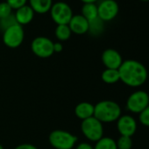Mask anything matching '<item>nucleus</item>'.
<instances>
[{
    "instance_id": "nucleus-12",
    "label": "nucleus",
    "mask_w": 149,
    "mask_h": 149,
    "mask_svg": "<svg viewBox=\"0 0 149 149\" xmlns=\"http://www.w3.org/2000/svg\"><path fill=\"white\" fill-rule=\"evenodd\" d=\"M68 26L74 34L83 35L89 32V21L83 15H73Z\"/></svg>"
},
{
    "instance_id": "nucleus-26",
    "label": "nucleus",
    "mask_w": 149,
    "mask_h": 149,
    "mask_svg": "<svg viewBox=\"0 0 149 149\" xmlns=\"http://www.w3.org/2000/svg\"><path fill=\"white\" fill-rule=\"evenodd\" d=\"M14 149H38V147L33 144L24 143V144H20V145L17 146Z\"/></svg>"
},
{
    "instance_id": "nucleus-6",
    "label": "nucleus",
    "mask_w": 149,
    "mask_h": 149,
    "mask_svg": "<svg viewBox=\"0 0 149 149\" xmlns=\"http://www.w3.org/2000/svg\"><path fill=\"white\" fill-rule=\"evenodd\" d=\"M25 33L22 26L15 24L6 29L3 33V42L10 48L19 47L24 41Z\"/></svg>"
},
{
    "instance_id": "nucleus-16",
    "label": "nucleus",
    "mask_w": 149,
    "mask_h": 149,
    "mask_svg": "<svg viewBox=\"0 0 149 149\" xmlns=\"http://www.w3.org/2000/svg\"><path fill=\"white\" fill-rule=\"evenodd\" d=\"M101 78L104 83L107 84H113L120 81L118 69H111V68H105L102 74Z\"/></svg>"
},
{
    "instance_id": "nucleus-7",
    "label": "nucleus",
    "mask_w": 149,
    "mask_h": 149,
    "mask_svg": "<svg viewBox=\"0 0 149 149\" xmlns=\"http://www.w3.org/2000/svg\"><path fill=\"white\" fill-rule=\"evenodd\" d=\"M51 18L54 23L58 25H68L70 19L73 17V12L71 7L64 2H57L53 4L50 9Z\"/></svg>"
},
{
    "instance_id": "nucleus-17",
    "label": "nucleus",
    "mask_w": 149,
    "mask_h": 149,
    "mask_svg": "<svg viewBox=\"0 0 149 149\" xmlns=\"http://www.w3.org/2000/svg\"><path fill=\"white\" fill-rule=\"evenodd\" d=\"M82 15L88 20L91 21L98 17L97 6L95 3L84 4L82 7Z\"/></svg>"
},
{
    "instance_id": "nucleus-27",
    "label": "nucleus",
    "mask_w": 149,
    "mask_h": 149,
    "mask_svg": "<svg viewBox=\"0 0 149 149\" xmlns=\"http://www.w3.org/2000/svg\"><path fill=\"white\" fill-rule=\"evenodd\" d=\"M76 149H94V146L88 142H81L76 146Z\"/></svg>"
},
{
    "instance_id": "nucleus-22",
    "label": "nucleus",
    "mask_w": 149,
    "mask_h": 149,
    "mask_svg": "<svg viewBox=\"0 0 149 149\" xmlns=\"http://www.w3.org/2000/svg\"><path fill=\"white\" fill-rule=\"evenodd\" d=\"M15 24H18L16 19H15V17L14 15H11L7 18H5L3 19H0V28H1L3 31H5L6 29L9 28L10 26L15 25Z\"/></svg>"
},
{
    "instance_id": "nucleus-13",
    "label": "nucleus",
    "mask_w": 149,
    "mask_h": 149,
    "mask_svg": "<svg viewBox=\"0 0 149 149\" xmlns=\"http://www.w3.org/2000/svg\"><path fill=\"white\" fill-rule=\"evenodd\" d=\"M34 13H35L33 12V10L29 6L26 5L16 10L14 17L19 25L24 26L29 24L33 20L34 17Z\"/></svg>"
},
{
    "instance_id": "nucleus-29",
    "label": "nucleus",
    "mask_w": 149,
    "mask_h": 149,
    "mask_svg": "<svg viewBox=\"0 0 149 149\" xmlns=\"http://www.w3.org/2000/svg\"><path fill=\"white\" fill-rule=\"evenodd\" d=\"M82 2H84V4H89V3H96L97 0H81Z\"/></svg>"
},
{
    "instance_id": "nucleus-10",
    "label": "nucleus",
    "mask_w": 149,
    "mask_h": 149,
    "mask_svg": "<svg viewBox=\"0 0 149 149\" xmlns=\"http://www.w3.org/2000/svg\"><path fill=\"white\" fill-rule=\"evenodd\" d=\"M117 122V129L120 134V136H127L132 137L138 128L136 119L129 115H121L119 118L116 121Z\"/></svg>"
},
{
    "instance_id": "nucleus-9",
    "label": "nucleus",
    "mask_w": 149,
    "mask_h": 149,
    "mask_svg": "<svg viewBox=\"0 0 149 149\" xmlns=\"http://www.w3.org/2000/svg\"><path fill=\"white\" fill-rule=\"evenodd\" d=\"M119 6L115 0H103L97 6L98 18L104 22L113 20L118 14Z\"/></svg>"
},
{
    "instance_id": "nucleus-23",
    "label": "nucleus",
    "mask_w": 149,
    "mask_h": 149,
    "mask_svg": "<svg viewBox=\"0 0 149 149\" xmlns=\"http://www.w3.org/2000/svg\"><path fill=\"white\" fill-rule=\"evenodd\" d=\"M12 13L13 9L6 2L0 3V19H3L5 18L11 16Z\"/></svg>"
},
{
    "instance_id": "nucleus-18",
    "label": "nucleus",
    "mask_w": 149,
    "mask_h": 149,
    "mask_svg": "<svg viewBox=\"0 0 149 149\" xmlns=\"http://www.w3.org/2000/svg\"><path fill=\"white\" fill-rule=\"evenodd\" d=\"M94 149H118L116 140L110 137H103L96 142Z\"/></svg>"
},
{
    "instance_id": "nucleus-5",
    "label": "nucleus",
    "mask_w": 149,
    "mask_h": 149,
    "mask_svg": "<svg viewBox=\"0 0 149 149\" xmlns=\"http://www.w3.org/2000/svg\"><path fill=\"white\" fill-rule=\"evenodd\" d=\"M149 105V94L145 91L132 92L126 100V109L134 114H139Z\"/></svg>"
},
{
    "instance_id": "nucleus-14",
    "label": "nucleus",
    "mask_w": 149,
    "mask_h": 149,
    "mask_svg": "<svg viewBox=\"0 0 149 149\" xmlns=\"http://www.w3.org/2000/svg\"><path fill=\"white\" fill-rule=\"evenodd\" d=\"M74 115L82 121L94 116V105L89 102L79 103L74 108Z\"/></svg>"
},
{
    "instance_id": "nucleus-1",
    "label": "nucleus",
    "mask_w": 149,
    "mask_h": 149,
    "mask_svg": "<svg viewBox=\"0 0 149 149\" xmlns=\"http://www.w3.org/2000/svg\"><path fill=\"white\" fill-rule=\"evenodd\" d=\"M120 81L131 88H139L145 84L148 77L146 68L136 60L123 61L118 68Z\"/></svg>"
},
{
    "instance_id": "nucleus-8",
    "label": "nucleus",
    "mask_w": 149,
    "mask_h": 149,
    "mask_svg": "<svg viewBox=\"0 0 149 149\" xmlns=\"http://www.w3.org/2000/svg\"><path fill=\"white\" fill-rule=\"evenodd\" d=\"M31 49L33 53L40 58H48L53 55L54 52V42L43 36H39L33 39L31 44Z\"/></svg>"
},
{
    "instance_id": "nucleus-21",
    "label": "nucleus",
    "mask_w": 149,
    "mask_h": 149,
    "mask_svg": "<svg viewBox=\"0 0 149 149\" xmlns=\"http://www.w3.org/2000/svg\"><path fill=\"white\" fill-rule=\"evenodd\" d=\"M118 149H132V137L120 136L116 141Z\"/></svg>"
},
{
    "instance_id": "nucleus-11",
    "label": "nucleus",
    "mask_w": 149,
    "mask_h": 149,
    "mask_svg": "<svg viewBox=\"0 0 149 149\" xmlns=\"http://www.w3.org/2000/svg\"><path fill=\"white\" fill-rule=\"evenodd\" d=\"M102 62L106 68L118 69L123 62L121 54L113 48L105 49L102 54Z\"/></svg>"
},
{
    "instance_id": "nucleus-28",
    "label": "nucleus",
    "mask_w": 149,
    "mask_h": 149,
    "mask_svg": "<svg viewBox=\"0 0 149 149\" xmlns=\"http://www.w3.org/2000/svg\"><path fill=\"white\" fill-rule=\"evenodd\" d=\"M63 50V45L61 42L54 43V53H61Z\"/></svg>"
},
{
    "instance_id": "nucleus-20",
    "label": "nucleus",
    "mask_w": 149,
    "mask_h": 149,
    "mask_svg": "<svg viewBox=\"0 0 149 149\" xmlns=\"http://www.w3.org/2000/svg\"><path fill=\"white\" fill-rule=\"evenodd\" d=\"M104 31V21L98 17L91 21H89V32L95 36L101 34Z\"/></svg>"
},
{
    "instance_id": "nucleus-30",
    "label": "nucleus",
    "mask_w": 149,
    "mask_h": 149,
    "mask_svg": "<svg viewBox=\"0 0 149 149\" xmlns=\"http://www.w3.org/2000/svg\"><path fill=\"white\" fill-rule=\"evenodd\" d=\"M140 1H142V2H148L149 0H140Z\"/></svg>"
},
{
    "instance_id": "nucleus-2",
    "label": "nucleus",
    "mask_w": 149,
    "mask_h": 149,
    "mask_svg": "<svg viewBox=\"0 0 149 149\" xmlns=\"http://www.w3.org/2000/svg\"><path fill=\"white\" fill-rule=\"evenodd\" d=\"M121 113V107L112 100H103L94 105V117L103 124L116 122Z\"/></svg>"
},
{
    "instance_id": "nucleus-24",
    "label": "nucleus",
    "mask_w": 149,
    "mask_h": 149,
    "mask_svg": "<svg viewBox=\"0 0 149 149\" xmlns=\"http://www.w3.org/2000/svg\"><path fill=\"white\" fill-rule=\"evenodd\" d=\"M139 120L142 125L149 127V105L139 114Z\"/></svg>"
},
{
    "instance_id": "nucleus-4",
    "label": "nucleus",
    "mask_w": 149,
    "mask_h": 149,
    "mask_svg": "<svg viewBox=\"0 0 149 149\" xmlns=\"http://www.w3.org/2000/svg\"><path fill=\"white\" fill-rule=\"evenodd\" d=\"M81 131L90 141L97 142L104 137V125L94 116L84 119L81 123Z\"/></svg>"
},
{
    "instance_id": "nucleus-25",
    "label": "nucleus",
    "mask_w": 149,
    "mask_h": 149,
    "mask_svg": "<svg viewBox=\"0 0 149 149\" xmlns=\"http://www.w3.org/2000/svg\"><path fill=\"white\" fill-rule=\"evenodd\" d=\"M28 0H6V3L12 7V9L18 10L19 8L26 5Z\"/></svg>"
},
{
    "instance_id": "nucleus-15",
    "label": "nucleus",
    "mask_w": 149,
    "mask_h": 149,
    "mask_svg": "<svg viewBox=\"0 0 149 149\" xmlns=\"http://www.w3.org/2000/svg\"><path fill=\"white\" fill-rule=\"evenodd\" d=\"M29 5L34 13L44 14L50 11L53 6V0H29Z\"/></svg>"
},
{
    "instance_id": "nucleus-3",
    "label": "nucleus",
    "mask_w": 149,
    "mask_h": 149,
    "mask_svg": "<svg viewBox=\"0 0 149 149\" xmlns=\"http://www.w3.org/2000/svg\"><path fill=\"white\" fill-rule=\"evenodd\" d=\"M77 137L64 130H54L48 137L50 145L54 149H72L77 142Z\"/></svg>"
},
{
    "instance_id": "nucleus-31",
    "label": "nucleus",
    "mask_w": 149,
    "mask_h": 149,
    "mask_svg": "<svg viewBox=\"0 0 149 149\" xmlns=\"http://www.w3.org/2000/svg\"><path fill=\"white\" fill-rule=\"evenodd\" d=\"M0 149H4V146L1 144H0Z\"/></svg>"
},
{
    "instance_id": "nucleus-19",
    "label": "nucleus",
    "mask_w": 149,
    "mask_h": 149,
    "mask_svg": "<svg viewBox=\"0 0 149 149\" xmlns=\"http://www.w3.org/2000/svg\"><path fill=\"white\" fill-rule=\"evenodd\" d=\"M55 37L60 41H66L71 36V30L68 25H58L55 28Z\"/></svg>"
}]
</instances>
